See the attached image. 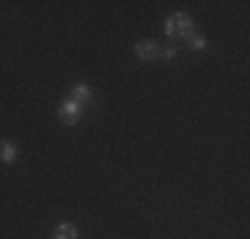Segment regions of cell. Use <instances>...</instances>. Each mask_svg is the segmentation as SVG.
Segmentation results:
<instances>
[{
	"label": "cell",
	"instance_id": "6da1fadb",
	"mask_svg": "<svg viewBox=\"0 0 250 239\" xmlns=\"http://www.w3.org/2000/svg\"><path fill=\"white\" fill-rule=\"evenodd\" d=\"M165 32L168 35H192V19L187 14H173L165 21Z\"/></svg>",
	"mask_w": 250,
	"mask_h": 239
},
{
	"label": "cell",
	"instance_id": "7a4b0ae2",
	"mask_svg": "<svg viewBox=\"0 0 250 239\" xmlns=\"http://www.w3.org/2000/svg\"><path fill=\"white\" fill-rule=\"evenodd\" d=\"M59 120H62L64 125H75L77 120H80V106H77L75 101L62 104V106H59Z\"/></svg>",
	"mask_w": 250,
	"mask_h": 239
},
{
	"label": "cell",
	"instance_id": "3957f363",
	"mask_svg": "<svg viewBox=\"0 0 250 239\" xmlns=\"http://www.w3.org/2000/svg\"><path fill=\"white\" fill-rule=\"evenodd\" d=\"M136 56L149 61V59L157 56V45H154L152 40H141V43H136Z\"/></svg>",
	"mask_w": 250,
	"mask_h": 239
},
{
	"label": "cell",
	"instance_id": "277c9868",
	"mask_svg": "<svg viewBox=\"0 0 250 239\" xmlns=\"http://www.w3.org/2000/svg\"><path fill=\"white\" fill-rule=\"evenodd\" d=\"M53 239H77V229L72 223H62L56 231H53Z\"/></svg>",
	"mask_w": 250,
	"mask_h": 239
},
{
	"label": "cell",
	"instance_id": "5b68a950",
	"mask_svg": "<svg viewBox=\"0 0 250 239\" xmlns=\"http://www.w3.org/2000/svg\"><path fill=\"white\" fill-rule=\"evenodd\" d=\"M72 99H75V104H80V101H88V99H91V88L83 85V82H80V85H75V88H72Z\"/></svg>",
	"mask_w": 250,
	"mask_h": 239
},
{
	"label": "cell",
	"instance_id": "8992f818",
	"mask_svg": "<svg viewBox=\"0 0 250 239\" xmlns=\"http://www.w3.org/2000/svg\"><path fill=\"white\" fill-rule=\"evenodd\" d=\"M0 159L3 162H14L16 159V149H14V143H0Z\"/></svg>",
	"mask_w": 250,
	"mask_h": 239
},
{
	"label": "cell",
	"instance_id": "52a82bcc",
	"mask_svg": "<svg viewBox=\"0 0 250 239\" xmlns=\"http://www.w3.org/2000/svg\"><path fill=\"white\" fill-rule=\"evenodd\" d=\"M157 53H163L165 59H173L176 56V45H163V51H157Z\"/></svg>",
	"mask_w": 250,
	"mask_h": 239
},
{
	"label": "cell",
	"instance_id": "ba28073f",
	"mask_svg": "<svg viewBox=\"0 0 250 239\" xmlns=\"http://www.w3.org/2000/svg\"><path fill=\"white\" fill-rule=\"evenodd\" d=\"M192 45L197 48V51H202V48H205V38H200V35H194V38H192Z\"/></svg>",
	"mask_w": 250,
	"mask_h": 239
}]
</instances>
